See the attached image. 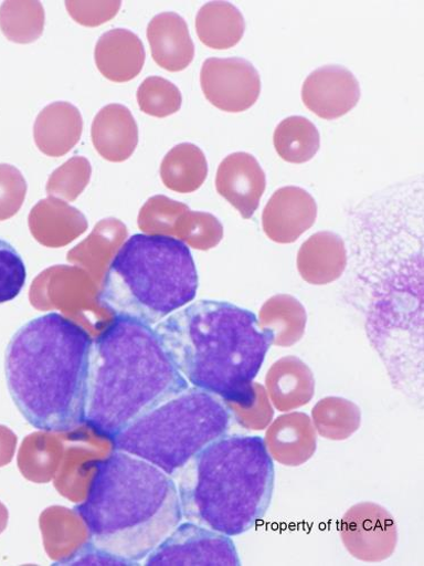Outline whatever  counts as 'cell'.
I'll use <instances>...</instances> for the list:
<instances>
[{
  "label": "cell",
  "mask_w": 424,
  "mask_h": 566,
  "mask_svg": "<svg viewBox=\"0 0 424 566\" xmlns=\"http://www.w3.org/2000/svg\"><path fill=\"white\" fill-rule=\"evenodd\" d=\"M93 467L86 497L74 511L92 546L138 565L182 522L176 482L148 461L117 450Z\"/></svg>",
  "instance_id": "1"
},
{
  "label": "cell",
  "mask_w": 424,
  "mask_h": 566,
  "mask_svg": "<svg viewBox=\"0 0 424 566\" xmlns=\"http://www.w3.org/2000/svg\"><path fill=\"white\" fill-rule=\"evenodd\" d=\"M92 345L86 329L60 313L33 318L13 336L7 382L31 427L64 433L84 423Z\"/></svg>",
  "instance_id": "2"
},
{
  "label": "cell",
  "mask_w": 424,
  "mask_h": 566,
  "mask_svg": "<svg viewBox=\"0 0 424 566\" xmlns=\"http://www.w3.org/2000/svg\"><path fill=\"white\" fill-rule=\"evenodd\" d=\"M187 388L153 326L114 316L92 345L84 424L112 442Z\"/></svg>",
  "instance_id": "3"
},
{
  "label": "cell",
  "mask_w": 424,
  "mask_h": 566,
  "mask_svg": "<svg viewBox=\"0 0 424 566\" xmlns=\"http://www.w3.org/2000/svg\"><path fill=\"white\" fill-rule=\"evenodd\" d=\"M155 329L187 382L222 401L251 387L272 346L257 316L227 302H195Z\"/></svg>",
  "instance_id": "4"
},
{
  "label": "cell",
  "mask_w": 424,
  "mask_h": 566,
  "mask_svg": "<svg viewBox=\"0 0 424 566\" xmlns=\"http://www.w3.org/2000/svg\"><path fill=\"white\" fill-rule=\"evenodd\" d=\"M172 479L187 522L235 537L257 527L265 517L275 469L263 438L224 436Z\"/></svg>",
  "instance_id": "5"
},
{
  "label": "cell",
  "mask_w": 424,
  "mask_h": 566,
  "mask_svg": "<svg viewBox=\"0 0 424 566\" xmlns=\"http://www.w3.org/2000/svg\"><path fill=\"white\" fill-rule=\"evenodd\" d=\"M198 290L190 248L170 235L137 233L113 258L98 301L114 316L153 326L193 302Z\"/></svg>",
  "instance_id": "6"
},
{
  "label": "cell",
  "mask_w": 424,
  "mask_h": 566,
  "mask_svg": "<svg viewBox=\"0 0 424 566\" xmlns=\"http://www.w3.org/2000/svg\"><path fill=\"white\" fill-rule=\"evenodd\" d=\"M231 420L220 398L187 388L140 416L112 443L115 450L144 459L173 478L208 446L226 436Z\"/></svg>",
  "instance_id": "7"
},
{
  "label": "cell",
  "mask_w": 424,
  "mask_h": 566,
  "mask_svg": "<svg viewBox=\"0 0 424 566\" xmlns=\"http://www.w3.org/2000/svg\"><path fill=\"white\" fill-rule=\"evenodd\" d=\"M148 566H240L233 541L194 523L180 524L147 558Z\"/></svg>",
  "instance_id": "8"
},
{
  "label": "cell",
  "mask_w": 424,
  "mask_h": 566,
  "mask_svg": "<svg viewBox=\"0 0 424 566\" xmlns=\"http://www.w3.org/2000/svg\"><path fill=\"white\" fill-rule=\"evenodd\" d=\"M339 534L348 553L364 563L391 558L399 545L395 517L374 502L351 506L341 518Z\"/></svg>",
  "instance_id": "9"
},
{
  "label": "cell",
  "mask_w": 424,
  "mask_h": 566,
  "mask_svg": "<svg viewBox=\"0 0 424 566\" xmlns=\"http://www.w3.org/2000/svg\"><path fill=\"white\" fill-rule=\"evenodd\" d=\"M201 85L206 99L226 113H243L261 96L257 70L243 59H209L201 71Z\"/></svg>",
  "instance_id": "10"
},
{
  "label": "cell",
  "mask_w": 424,
  "mask_h": 566,
  "mask_svg": "<svg viewBox=\"0 0 424 566\" xmlns=\"http://www.w3.org/2000/svg\"><path fill=\"white\" fill-rule=\"evenodd\" d=\"M301 96L310 112L322 119L333 120L358 105L361 91L357 77L348 69L328 65L306 78Z\"/></svg>",
  "instance_id": "11"
},
{
  "label": "cell",
  "mask_w": 424,
  "mask_h": 566,
  "mask_svg": "<svg viewBox=\"0 0 424 566\" xmlns=\"http://www.w3.org/2000/svg\"><path fill=\"white\" fill-rule=\"evenodd\" d=\"M317 219L315 199L297 186L282 187L267 202L263 212V229L278 244H292L310 229Z\"/></svg>",
  "instance_id": "12"
},
{
  "label": "cell",
  "mask_w": 424,
  "mask_h": 566,
  "mask_svg": "<svg viewBox=\"0 0 424 566\" xmlns=\"http://www.w3.org/2000/svg\"><path fill=\"white\" fill-rule=\"evenodd\" d=\"M215 186L218 193L237 209L244 219H251L265 192L266 176L254 156L237 153L221 163Z\"/></svg>",
  "instance_id": "13"
},
{
  "label": "cell",
  "mask_w": 424,
  "mask_h": 566,
  "mask_svg": "<svg viewBox=\"0 0 424 566\" xmlns=\"http://www.w3.org/2000/svg\"><path fill=\"white\" fill-rule=\"evenodd\" d=\"M263 440L272 460L286 467H300L317 451V433L305 412L277 417L268 424Z\"/></svg>",
  "instance_id": "14"
},
{
  "label": "cell",
  "mask_w": 424,
  "mask_h": 566,
  "mask_svg": "<svg viewBox=\"0 0 424 566\" xmlns=\"http://www.w3.org/2000/svg\"><path fill=\"white\" fill-rule=\"evenodd\" d=\"M265 385L272 406L280 412H290L308 405L316 388L311 369L296 356L276 360L266 374Z\"/></svg>",
  "instance_id": "15"
},
{
  "label": "cell",
  "mask_w": 424,
  "mask_h": 566,
  "mask_svg": "<svg viewBox=\"0 0 424 566\" xmlns=\"http://www.w3.org/2000/svg\"><path fill=\"white\" fill-rule=\"evenodd\" d=\"M348 265V254L341 235L320 231L301 245L297 266L301 277L314 286H325L339 280Z\"/></svg>",
  "instance_id": "16"
},
{
  "label": "cell",
  "mask_w": 424,
  "mask_h": 566,
  "mask_svg": "<svg viewBox=\"0 0 424 566\" xmlns=\"http://www.w3.org/2000/svg\"><path fill=\"white\" fill-rule=\"evenodd\" d=\"M155 62L169 72H180L195 57V45L186 21L173 12L161 13L148 27Z\"/></svg>",
  "instance_id": "17"
},
{
  "label": "cell",
  "mask_w": 424,
  "mask_h": 566,
  "mask_svg": "<svg viewBox=\"0 0 424 566\" xmlns=\"http://www.w3.org/2000/svg\"><path fill=\"white\" fill-rule=\"evenodd\" d=\"M144 42L131 31L115 29L103 34L94 51L100 73L116 83L135 78L146 63Z\"/></svg>",
  "instance_id": "18"
},
{
  "label": "cell",
  "mask_w": 424,
  "mask_h": 566,
  "mask_svg": "<svg viewBox=\"0 0 424 566\" xmlns=\"http://www.w3.org/2000/svg\"><path fill=\"white\" fill-rule=\"evenodd\" d=\"M91 137L94 148L107 160H127L138 145V126L130 111L118 104L103 108L94 118Z\"/></svg>",
  "instance_id": "19"
},
{
  "label": "cell",
  "mask_w": 424,
  "mask_h": 566,
  "mask_svg": "<svg viewBox=\"0 0 424 566\" xmlns=\"http://www.w3.org/2000/svg\"><path fill=\"white\" fill-rule=\"evenodd\" d=\"M83 132L80 111L70 103H54L38 115L33 135L39 150L50 157H62L77 144Z\"/></svg>",
  "instance_id": "20"
},
{
  "label": "cell",
  "mask_w": 424,
  "mask_h": 566,
  "mask_svg": "<svg viewBox=\"0 0 424 566\" xmlns=\"http://www.w3.org/2000/svg\"><path fill=\"white\" fill-rule=\"evenodd\" d=\"M29 226L34 239L52 248L64 247L74 241L87 228L84 216L66 203L46 199L31 211Z\"/></svg>",
  "instance_id": "21"
},
{
  "label": "cell",
  "mask_w": 424,
  "mask_h": 566,
  "mask_svg": "<svg viewBox=\"0 0 424 566\" xmlns=\"http://www.w3.org/2000/svg\"><path fill=\"white\" fill-rule=\"evenodd\" d=\"M307 312L294 296L276 295L261 308L258 324L271 345L289 348L298 344L307 326Z\"/></svg>",
  "instance_id": "22"
},
{
  "label": "cell",
  "mask_w": 424,
  "mask_h": 566,
  "mask_svg": "<svg viewBox=\"0 0 424 566\" xmlns=\"http://www.w3.org/2000/svg\"><path fill=\"white\" fill-rule=\"evenodd\" d=\"M246 29L242 12L227 2L205 4L197 17L200 40L215 51H225L239 44Z\"/></svg>",
  "instance_id": "23"
},
{
  "label": "cell",
  "mask_w": 424,
  "mask_h": 566,
  "mask_svg": "<svg viewBox=\"0 0 424 566\" xmlns=\"http://www.w3.org/2000/svg\"><path fill=\"white\" fill-rule=\"evenodd\" d=\"M209 167L203 151L192 144L174 147L163 159L161 177L170 190L192 193L199 190L208 177Z\"/></svg>",
  "instance_id": "24"
},
{
  "label": "cell",
  "mask_w": 424,
  "mask_h": 566,
  "mask_svg": "<svg viewBox=\"0 0 424 566\" xmlns=\"http://www.w3.org/2000/svg\"><path fill=\"white\" fill-rule=\"evenodd\" d=\"M316 433L329 441H347L361 428L360 408L340 397H326L319 400L311 411Z\"/></svg>",
  "instance_id": "25"
},
{
  "label": "cell",
  "mask_w": 424,
  "mask_h": 566,
  "mask_svg": "<svg viewBox=\"0 0 424 566\" xmlns=\"http://www.w3.org/2000/svg\"><path fill=\"white\" fill-rule=\"evenodd\" d=\"M274 147L277 155L287 163H308L319 150V132L305 117H289L277 125L274 132Z\"/></svg>",
  "instance_id": "26"
},
{
  "label": "cell",
  "mask_w": 424,
  "mask_h": 566,
  "mask_svg": "<svg viewBox=\"0 0 424 566\" xmlns=\"http://www.w3.org/2000/svg\"><path fill=\"white\" fill-rule=\"evenodd\" d=\"M44 10L40 2L10 0L0 7V30L12 42L32 43L43 33Z\"/></svg>",
  "instance_id": "27"
},
{
  "label": "cell",
  "mask_w": 424,
  "mask_h": 566,
  "mask_svg": "<svg viewBox=\"0 0 424 566\" xmlns=\"http://www.w3.org/2000/svg\"><path fill=\"white\" fill-rule=\"evenodd\" d=\"M232 419L247 431L261 432L268 428L274 417L266 389L253 382L251 387L231 400L223 401Z\"/></svg>",
  "instance_id": "28"
},
{
  "label": "cell",
  "mask_w": 424,
  "mask_h": 566,
  "mask_svg": "<svg viewBox=\"0 0 424 566\" xmlns=\"http://www.w3.org/2000/svg\"><path fill=\"white\" fill-rule=\"evenodd\" d=\"M139 109L147 115L165 118L180 111L182 97L179 88L160 76H150L137 90Z\"/></svg>",
  "instance_id": "29"
},
{
  "label": "cell",
  "mask_w": 424,
  "mask_h": 566,
  "mask_svg": "<svg viewBox=\"0 0 424 566\" xmlns=\"http://www.w3.org/2000/svg\"><path fill=\"white\" fill-rule=\"evenodd\" d=\"M174 235L191 248L208 251L222 241L223 226L210 213L188 210L178 221Z\"/></svg>",
  "instance_id": "30"
},
{
  "label": "cell",
  "mask_w": 424,
  "mask_h": 566,
  "mask_svg": "<svg viewBox=\"0 0 424 566\" xmlns=\"http://www.w3.org/2000/svg\"><path fill=\"white\" fill-rule=\"evenodd\" d=\"M190 208L166 197L149 200L138 218L139 228L148 234L174 235L180 218Z\"/></svg>",
  "instance_id": "31"
},
{
  "label": "cell",
  "mask_w": 424,
  "mask_h": 566,
  "mask_svg": "<svg viewBox=\"0 0 424 566\" xmlns=\"http://www.w3.org/2000/svg\"><path fill=\"white\" fill-rule=\"evenodd\" d=\"M89 176V163L83 157H74L53 174L46 191L73 201L84 190Z\"/></svg>",
  "instance_id": "32"
},
{
  "label": "cell",
  "mask_w": 424,
  "mask_h": 566,
  "mask_svg": "<svg viewBox=\"0 0 424 566\" xmlns=\"http://www.w3.org/2000/svg\"><path fill=\"white\" fill-rule=\"evenodd\" d=\"M26 280L21 255L8 242L0 240V304L15 300Z\"/></svg>",
  "instance_id": "33"
},
{
  "label": "cell",
  "mask_w": 424,
  "mask_h": 566,
  "mask_svg": "<svg viewBox=\"0 0 424 566\" xmlns=\"http://www.w3.org/2000/svg\"><path fill=\"white\" fill-rule=\"evenodd\" d=\"M26 190V181L18 168L0 165V221L8 220L20 211Z\"/></svg>",
  "instance_id": "34"
},
{
  "label": "cell",
  "mask_w": 424,
  "mask_h": 566,
  "mask_svg": "<svg viewBox=\"0 0 424 566\" xmlns=\"http://www.w3.org/2000/svg\"><path fill=\"white\" fill-rule=\"evenodd\" d=\"M68 14L75 22L84 27H99L114 19L121 2H65Z\"/></svg>",
  "instance_id": "35"
},
{
  "label": "cell",
  "mask_w": 424,
  "mask_h": 566,
  "mask_svg": "<svg viewBox=\"0 0 424 566\" xmlns=\"http://www.w3.org/2000/svg\"><path fill=\"white\" fill-rule=\"evenodd\" d=\"M55 565H129L126 560L108 554L97 547L84 546L71 558H66Z\"/></svg>",
  "instance_id": "36"
},
{
  "label": "cell",
  "mask_w": 424,
  "mask_h": 566,
  "mask_svg": "<svg viewBox=\"0 0 424 566\" xmlns=\"http://www.w3.org/2000/svg\"><path fill=\"white\" fill-rule=\"evenodd\" d=\"M15 441V437L9 430L0 427V465H4L11 460Z\"/></svg>",
  "instance_id": "37"
},
{
  "label": "cell",
  "mask_w": 424,
  "mask_h": 566,
  "mask_svg": "<svg viewBox=\"0 0 424 566\" xmlns=\"http://www.w3.org/2000/svg\"><path fill=\"white\" fill-rule=\"evenodd\" d=\"M8 523V512L7 509L0 504V532H2Z\"/></svg>",
  "instance_id": "38"
}]
</instances>
